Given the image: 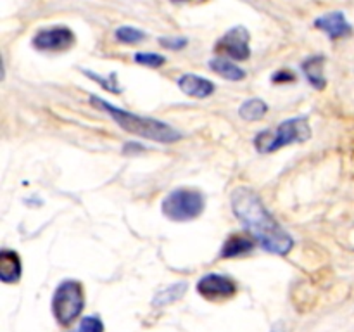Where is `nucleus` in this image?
Segmentation results:
<instances>
[{"label": "nucleus", "instance_id": "412c9836", "mask_svg": "<svg viewBox=\"0 0 354 332\" xmlns=\"http://www.w3.org/2000/svg\"><path fill=\"white\" fill-rule=\"evenodd\" d=\"M159 44H161V47L169 48V50H180V48L185 47L189 42L183 37H162L159 38Z\"/></svg>", "mask_w": 354, "mask_h": 332}, {"label": "nucleus", "instance_id": "1a4fd4ad", "mask_svg": "<svg viewBox=\"0 0 354 332\" xmlns=\"http://www.w3.org/2000/svg\"><path fill=\"white\" fill-rule=\"evenodd\" d=\"M315 26H317L318 30L325 31L332 40H339V38L348 37L353 31L349 21L346 19L344 14L339 12V10H335V12H327L324 14V16L317 17V19H315Z\"/></svg>", "mask_w": 354, "mask_h": 332}, {"label": "nucleus", "instance_id": "f257e3e1", "mask_svg": "<svg viewBox=\"0 0 354 332\" xmlns=\"http://www.w3.org/2000/svg\"><path fill=\"white\" fill-rule=\"evenodd\" d=\"M230 199L234 214L265 251L286 256L294 248V239L272 216L254 190L249 187H237Z\"/></svg>", "mask_w": 354, "mask_h": 332}, {"label": "nucleus", "instance_id": "9d476101", "mask_svg": "<svg viewBox=\"0 0 354 332\" xmlns=\"http://www.w3.org/2000/svg\"><path fill=\"white\" fill-rule=\"evenodd\" d=\"M178 86L185 95L196 97V99H206L214 93V83L211 80L203 78L199 75L187 73L178 80Z\"/></svg>", "mask_w": 354, "mask_h": 332}, {"label": "nucleus", "instance_id": "4be33fe9", "mask_svg": "<svg viewBox=\"0 0 354 332\" xmlns=\"http://www.w3.org/2000/svg\"><path fill=\"white\" fill-rule=\"evenodd\" d=\"M294 80H296V76H294L289 69H280V71H277L275 75L272 76V82L277 83H289L294 82Z\"/></svg>", "mask_w": 354, "mask_h": 332}, {"label": "nucleus", "instance_id": "dca6fc26", "mask_svg": "<svg viewBox=\"0 0 354 332\" xmlns=\"http://www.w3.org/2000/svg\"><path fill=\"white\" fill-rule=\"evenodd\" d=\"M268 111V104L261 99H249L239 107V114H241L242 120L245 121H258Z\"/></svg>", "mask_w": 354, "mask_h": 332}, {"label": "nucleus", "instance_id": "f03ea898", "mask_svg": "<svg viewBox=\"0 0 354 332\" xmlns=\"http://www.w3.org/2000/svg\"><path fill=\"white\" fill-rule=\"evenodd\" d=\"M90 102L99 111H104V113L109 114L124 131H128L131 135L147 138V140L161 142V144H173V142L182 138V133L178 130H175L171 124L165 123V121L154 120V118L138 116V114L130 113L127 109H120L114 104H109L107 100L100 99L97 95H90Z\"/></svg>", "mask_w": 354, "mask_h": 332}, {"label": "nucleus", "instance_id": "7ed1b4c3", "mask_svg": "<svg viewBox=\"0 0 354 332\" xmlns=\"http://www.w3.org/2000/svg\"><path fill=\"white\" fill-rule=\"evenodd\" d=\"M311 138V128L304 118H290V120L282 121L279 127L268 128L256 135L254 147L258 152L270 154L279 149L286 147L290 144H299Z\"/></svg>", "mask_w": 354, "mask_h": 332}, {"label": "nucleus", "instance_id": "6ab92c4d", "mask_svg": "<svg viewBox=\"0 0 354 332\" xmlns=\"http://www.w3.org/2000/svg\"><path fill=\"white\" fill-rule=\"evenodd\" d=\"M135 62L142 66H147V68H161L166 62V59L162 55L154 54V52H137L135 54Z\"/></svg>", "mask_w": 354, "mask_h": 332}, {"label": "nucleus", "instance_id": "39448f33", "mask_svg": "<svg viewBox=\"0 0 354 332\" xmlns=\"http://www.w3.org/2000/svg\"><path fill=\"white\" fill-rule=\"evenodd\" d=\"M85 293L78 280H62L52 296V313L61 325H69L82 315Z\"/></svg>", "mask_w": 354, "mask_h": 332}, {"label": "nucleus", "instance_id": "4468645a", "mask_svg": "<svg viewBox=\"0 0 354 332\" xmlns=\"http://www.w3.org/2000/svg\"><path fill=\"white\" fill-rule=\"evenodd\" d=\"M211 71H214L216 75H220L221 78L230 80V82H241V80L245 78V71L242 68H239L234 61L227 57H213L209 61Z\"/></svg>", "mask_w": 354, "mask_h": 332}, {"label": "nucleus", "instance_id": "6e6552de", "mask_svg": "<svg viewBox=\"0 0 354 332\" xmlns=\"http://www.w3.org/2000/svg\"><path fill=\"white\" fill-rule=\"evenodd\" d=\"M197 290L207 301H227L237 294V284L228 275L221 273H207L197 282Z\"/></svg>", "mask_w": 354, "mask_h": 332}, {"label": "nucleus", "instance_id": "a211bd4d", "mask_svg": "<svg viewBox=\"0 0 354 332\" xmlns=\"http://www.w3.org/2000/svg\"><path fill=\"white\" fill-rule=\"evenodd\" d=\"M114 35H116L118 42H121V44H128V45L138 44V42H142L145 38L144 31L137 30V28L133 26H120Z\"/></svg>", "mask_w": 354, "mask_h": 332}, {"label": "nucleus", "instance_id": "f8f14e48", "mask_svg": "<svg viewBox=\"0 0 354 332\" xmlns=\"http://www.w3.org/2000/svg\"><path fill=\"white\" fill-rule=\"evenodd\" d=\"M256 244V239L251 234H232L221 246V258H235V256L245 255L252 251Z\"/></svg>", "mask_w": 354, "mask_h": 332}, {"label": "nucleus", "instance_id": "5701e85b", "mask_svg": "<svg viewBox=\"0 0 354 332\" xmlns=\"http://www.w3.org/2000/svg\"><path fill=\"white\" fill-rule=\"evenodd\" d=\"M173 2H185V0H173Z\"/></svg>", "mask_w": 354, "mask_h": 332}, {"label": "nucleus", "instance_id": "f3484780", "mask_svg": "<svg viewBox=\"0 0 354 332\" xmlns=\"http://www.w3.org/2000/svg\"><path fill=\"white\" fill-rule=\"evenodd\" d=\"M83 73H85L88 78H92L93 82L99 83V85L102 86V89H106L107 92L121 93V86H120V83H118V80H116V73H111V75H107V76L97 75V73L88 71V69H83Z\"/></svg>", "mask_w": 354, "mask_h": 332}, {"label": "nucleus", "instance_id": "ddd939ff", "mask_svg": "<svg viewBox=\"0 0 354 332\" xmlns=\"http://www.w3.org/2000/svg\"><path fill=\"white\" fill-rule=\"evenodd\" d=\"M303 73L311 86L317 90H324L327 85L325 78V57L324 55H311L303 62Z\"/></svg>", "mask_w": 354, "mask_h": 332}, {"label": "nucleus", "instance_id": "423d86ee", "mask_svg": "<svg viewBox=\"0 0 354 332\" xmlns=\"http://www.w3.org/2000/svg\"><path fill=\"white\" fill-rule=\"evenodd\" d=\"M251 35L244 26H234L218 40L216 52L221 57H230L235 61H245L251 55V47H249Z\"/></svg>", "mask_w": 354, "mask_h": 332}, {"label": "nucleus", "instance_id": "aec40b11", "mask_svg": "<svg viewBox=\"0 0 354 332\" xmlns=\"http://www.w3.org/2000/svg\"><path fill=\"white\" fill-rule=\"evenodd\" d=\"M71 332H104V324L99 317L90 315V317H83L75 331Z\"/></svg>", "mask_w": 354, "mask_h": 332}, {"label": "nucleus", "instance_id": "2eb2a0df", "mask_svg": "<svg viewBox=\"0 0 354 332\" xmlns=\"http://www.w3.org/2000/svg\"><path fill=\"white\" fill-rule=\"evenodd\" d=\"M185 290L187 282L171 284V286H168L166 289L159 290V293L156 294L154 299H152V304H154V306H166V304L175 303V301H178L180 297L185 294Z\"/></svg>", "mask_w": 354, "mask_h": 332}, {"label": "nucleus", "instance_id": "20e7f679", "mask_svg": "<svg viewBox=\"0 0 354 332\" xmlns=\"http://www.w3.org/2000/svg\"><path fill=\"white\" fill-rule=\"evenodd\" d=\"M204 196L196 189H175L162 199V214L171 221L196 220L204 211Z\"/></svg>", "mask_w": 354, "mask_h": 332}, {"label": "nucleus", "instance_id": "9b49d317", "mask_svg": "<svg viewBox=\"0 0 354 332\" xmlns=\"http://www.w3.org/2000/svg\"><path fill=\"white\" fill-rule=\"evenodd\" d=\"M23 266H21V258L16 251L10 249H2L0 251V279L6 284L19 282Z\"/></svg>", "mask_w": 354, "mask_h": 332}, {"label": "nucleus", "instance_id": "0eeeda50", "mask_svg": "<svg viewBox=\"0 0 354 332\" xmlns=\"http://www.w3.org/2000/svg\"><path fill=\"white\" fill-rule=\"evenodd\" d=\"M75 45V33L66 26H50L33 37V47L40 52H62Z\"/></svg>", "mask_w": 354, "mask_h": 332}]
</instances>
